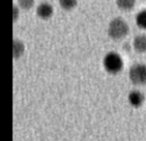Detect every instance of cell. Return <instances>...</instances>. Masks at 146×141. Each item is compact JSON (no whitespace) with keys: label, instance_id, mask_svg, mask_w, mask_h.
I'll list each match as a JSON object with an SVG mask.
<instances>
[{"label":"cell","instance_id":"cell-1","mask_svg":"<svg viewBox=\"0 0 146 141\" xmlns=\"http://www.w3.org/2000/svg\"><path fill=\"white\" fill-rule=\"evenodd\" d=\"M129 32L127 23L121 18H115L108 26V34L114 40H119L126 36Z\"/></svg>","mask_w":146,"mask_h":141},{"label":"cell","instance_id":"cell-2","mask_svg":"<svg viewBox=\"0 0 146 141\" xmlns=\"http://www.w3.org/2000/svg\"><path fill=\"white\" fill-rule=\"evenodd\" d=\"M103 65L107 72L111 74H116L120 72L123 68V61L120 55L116 52H109L104 57Z\"/></svg>","mask_w":146,"mask_h":141},{"label":"cell","instance_id":"cell-3","mask_svg":"<svg viewBox=\"0 0 146 141\" xmlns=\"http://www.w3.org/2000/svg\"><path fill=\"white\" fill-rule=\"evenodd\" d=\"M129 78L135 85H143L146 83V65L134 64L129 70Z\"/></svg>","mask_w":146,"mask_h":141},{"label":"cell","instance_id":"cell-4","mask_svg":"<svg viewBox=\"0 0 146 141\" xmlns=\"http://www.w3.org/2000/svg\"><path fill=\"white\" fill-rule=\"evenodd\" d=\"M36 13L38 15V17H40L41 19H46L50 18L53 14V8L49 3H41L38 7H37V10H36Z\"/></svg>","mask_w":146,"mask_h":141},{"label":"cell","instance_id":"cell-5","mask_svg":"<svg viewBox=\"0 0 146 141\" xmlns=\"http://www.w3.org/2000/svg\"><path fill=\"white\" fill-rule=\"evenodd\" d=\"M144 95L142 94L140 91H137V90H134V91H131L128 95V100H129L130 104L134 107H140L144 102Z\"/></svg>","mask_w":146,"mask_h":141},{"label":"cell","instance_id":"cell-6","mask_svg":"<svg viewBox=\"0 0 146 141\" xmlns=\"http://www.w3.org/2000/svg\"><path fill=\"white\" fill-rule=\"evenodd\" d=\"M133 47L139 53L146 52V35H138L133 40Z\"/></svg>","mask_w":146,"mask_h":141},{"label":"cell","instance_id":"cell-7","mask_svg":"<svg viewBox=\"0 0 146 141\" xmlns=\"http://www.w3.org/2000/svg\"><path fill=\"white\" fill-rule=\"evenodd\" d=\"M24 50H25L24 44L20 40L14 39V41H13V57L15 59L19 58L24 53Z\"/></svg>","mask_w":146,"mask_h":141},{"label":"cell","instance_id":"cell-8","mask_svg":"<svg viewBox=\"0 0 146 141\" xmlns=\"http://www.w3.org/2000/svg\"><path fill=\"white\" fill-rule=\"evenodd\" d=\"M136 0H116V4L118 8L122 10H131L135 5Z\"/></svg>","mask_w":146,"mask_h":141},{"label":"cell","instance_id":"cell-9","mask_svg":"<svg viewBox=\"0 0 146 141\" xmlns=\"http://www.w3.org/2000/svg\"><path fill=\"white\" fill-rule=\"evenodd\" d=\"M136 24L141 29H146V9L140 11L136 16Z\"/></svg>","mask_w":146,"mask_h":141},{"label":"cell","instance_id":"cell-10","mask_svg":"<svg viewBox=\"0 0 146 141\" xmlns=\"http://www.w3.org/2000/svg\"><path fill=\"white\" fill-rule=\"evenodd\" d=\"M61 8L64 10H71L77 4V0H59Z\"/></svg>","mask_w":146,"mask_h":141},{"label":"cell","instance_id":"cell-11","mask_svg":"<svg viewBox=\"0 0 146 141\" xmlns=\"http://www.w3.org/2000/svg\"><path fill=\"white\" fill-rule=\"evenodd\" d=\"M18 3L20 7H22L25 10H29L34 5V0H18Z\"/></svg>","mask_w":146,"mask_h":141},{"label":"cell","instance_id":"cell-12","mask_svg":"<svg viewBox=\"0 0 146 141\" xmlns=\"http://www.w3.org/2000/svg\"><path fill=\"white\" fill-rule=\"evenodd\" d=\"M19 10L16 6H13V21H16V19L18 18Z\"/></svg>","mask_w":146,"mask_h":141}]
</instances>
